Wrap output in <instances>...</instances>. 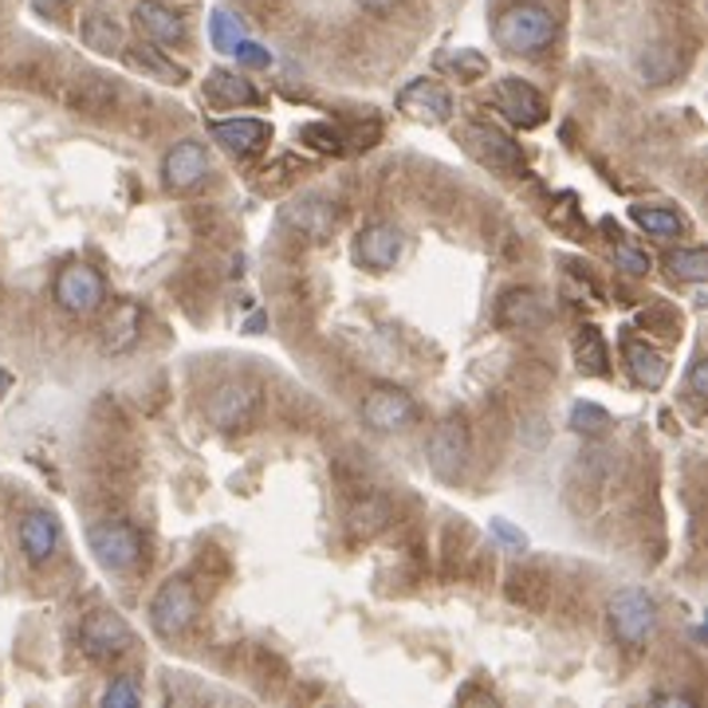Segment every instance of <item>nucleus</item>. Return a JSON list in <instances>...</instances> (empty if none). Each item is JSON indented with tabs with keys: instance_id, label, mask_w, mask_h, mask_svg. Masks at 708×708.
Masks as SVG:
<instances>
[{
	"instance_id": "27",
	"label": "nucleus",
	"mask_w": 708,
	"mask_h": 708,
	"mask_svg": "<svg viewBox=\"0 0 708 708\" xmlns=\"http://www.w3.org/2000/svg\"><path fill=\"white\" fill-rule=\"evenodd\" d=\"M127 60H130V68L150 71V75H158L162 83H182V79H185V68H178V63H173L162 48H154V43H139V48H134Z\"/></svg>"
},
{
	"instance_id": "6",
	"label": "nucleus",
	"mask_w": 708,
	"mask_h": 708,
	"mask_svg": "<svg viewBox=\"0 0 708 708\" xmlns=\"http://www.w3.org/2000/svg\"><path fill=\"white\" fill-rule=\"evenodd\" d=\"M198 618V590L190 587V579H165L158 587L154 603H150V626L158 638L173 641L182 638Z\"/></svg>"
},
{
	"instance_id": "3",
	"label": "nucleus",
	"mask_w": 708,
	"mask_h": 708,
	"mask_svg": "<svg viewBox=\"0 0 708 708\" xmlns=\"http://www.w3.org/2000/svg\"><path fill=\"white\" fill-rule=\"evenodd\" d=\"M606 618H610L614 638L623 641L626 649H641L657 630V603L641 587H626L610 598Z\"/></svg>"
},
{
	"instance_id": "11",
	"label": "nucleus",
	"mask_w": 708,
	"mask_h": 708,
	"mask_svg": "<svg viewBox=\"0 0 708 708\" xmlns=\"http://www.w3.org/2000/svg\"><path fill=\"white\" fill-rule=\"evenodd\" d=\"M493 107L512 122V127H519V130H536L539 122L547 119L544 95H539V91L527 83V79H516V75H508V79H500V83H496Z\"/></svg>"
},
{
	"instance_id": "25",
	"label": "nucleus",
	"mask_w": 708,
	"mask_h": 708,
	"mask_svg": "<svg viewBox=\"0 0 708 708\" xmlns=\"http://www.w3.org/2000/svg\"><path fill=\"white\" fill-rule=\"evenodd\" d=\"M630 221L638 229H646L649 236H657V241H674V236H681L689 229V221L666 205H630Z\"/></svg>"
},
{
	"instance_id": "40",
	"label": "nucleus",
	"mask_w": 708,
	"mask_h": 708,
	"mask_svg": "<svg viewBox=\"0 0 708 708\" xmlns=\"http://www.w3.org/2000/svg\"><path fill=\"white\" fill-rule=\"evenodd\" d=\"M36 9L40 12H55V9H63V4H68V0H32Z\"/></svg>"
},
{
	"instance_id": "24",
	"label": "nucleus",
	"mask_w": 708,
	"mask_h": 708,
	"mask_svg": "<svg viewBox=\"0 0 708 708\" xmlns=\"http://www.w3.org/2000/svg\"><path fill=\"white\" fill-rule=\"evenodd\" d=\"M139 331H142V307L134 300H122L119 307H114L111 320H107V327H103L107 351H114V354L130 351V346L139 343Z\"/></svg>"
},
{
	"instance_id": "35",
	"label": "nucleus",
	"mask_w": 708,
	"mask_h": 708,
	"mask_svg": "<svg viewBox=\"0 0 708 708\" xmlns=\"http://www.w3.org/2000/svg\"><path fill=\"white\" fill-rule=\"evenodd\" d=\"M139 700H142V692H139V685L130 681V677H114V681L107 685V692H103L107 708H134Z\"/></svg>"
},
{
	"instance_id": "10",
	"label": "nucleus",
	"mask_w": 708,
	"mask_h": 708,
	"mask_svg": "<svg viewBox=\"0 0 708 708\" xmlns=\"http://www.w3.org/2000/svg\"><path fill=\"white\" fill-rule=\"evenodd\" d=\"M468 425L461 417H445L437 429L429 433V468L441 476V481H457L468 465Z\"/></svg>"
},
{
	"instance_id": "39",
	"label": "nucleus",
	"mask_w": 708,
	"mask_h": 708,
	"mask_svg": "<svg viewBox=\"0 0 708 708\" xmlns=\"http://www.w3.org/2000/svg\"><path fill=\"white\" fill-rule=\"evenodd\" d=\"M358 9L374 12V17H386V12L397 9V0H358Z\"/></svg>"
},
{
	"instance_id": "37",
	"label": "nucleus",
	"mask_w": 708,
	"mask_h": 708,
	"mask_svg": "<svg viewBox=\"0 0 708 708\" xmlns=\"http://www.w3.org/2000/svg\"><path fill=\"white\" fill-rule=\"evenodd\" d=\"M488 527H493V536L500 539V544H508L512 552H524V547H527V536L519 532V527H512L508 519H493Z\"/></svg>"
},
{
	"instance_id": "38",
	"label": "nucleus",
	"mask_w": 708,
	"mask_h": 708,
	"mask_svg": "<svg viewBox=\"0 0 708 708\" xmlns=\"http://www.w3.org/2000/svg\"><path fill=\"white\" fill-rule=\"evenodd\" d=\"M689 394L692 397H705L708 394V363H705V354H697L689 366Z\"/></svg>"
},
{
	"instance_id": "13",
	"label": "nucleus",
	"mask_w": 708,
	"mask_h": 708,
	"mask_svg": "<svg viewBox=\"0 0 708 708\" xmlns=\"http://www.w3.org/2000/svg\"><path fill=\"white\" fill-rule=\"evenodd\" d=\"M414 414H417L414 397L397 386H374L371 394L363 397V422H366V429H374V433L406 429V425L414 422Z\"/></svg>"
},
{
	"instance_id": "30",
	"label": "nucleus",
	"mask_w": 708,
	"mask_h": 708,
	"mask_svg": "<svg viewBox=\"0 0 708 708\" xmlns=\"http://www.w3.org/2000/svg\"><path fill=\"white\" fill-rule=\"evenodd\" d=\"M300 139L307 142L312 150H320V154H346V134L338 127H331V122H303L300 127Z\"/></svg>"
},
{
	"instance_id": "14",
	"label": "nucleus",
	"mask_w": 708,
	"mask_h": 708,
	"mask_svg": "<svg viewBox=\"0 0 708 708\" xmlns=\"http://www.w3.org/2000/svg\"><path fill=\"white\" fill-rule=\"evenodd\" d=\"M205 173H209V150L193 139H182L162 158V182H165V190H173V193L198 190V185L205 182Z\"/></svg>"
},
{
	"instance_id": "9",
	"label": "nucleus",
	"mask_w": 708,
	"mask_h": 708,
	"mask_svg": "<svg viewBox=\"0 0 708 708\" xmlns=\"http://www.w3.org/2000/svg\"><path fill=\"white\" fill-rule=\"evenodd\" d=\"M397 111L422 127H445L453 119V95L437 79H414L397 91Z\"/></svg>"
},
{
	"instance_id": "23",
	"label": "nucleus",
	"mask_w": 708,
	"mask_h": 708,
	"mask_svg": "<svg viewBox=\"0 0 708 708\" xmlns=\"http://www.w3.org/2000/svg\"><path fill=\"white\" fill-rule=\"evenodd\" d=\"M570 351H575V366H579L587 378H603V374L610 371V354H606L603 331H598L595 323H583V327L575 331Z\"/></svg>"
},
{
	"instance_id": "41",
	"label": "nucleus",
	"mask_w": 708,
	"mask_h": 708,
	"mask_svg": "<svg viewBox=\"0 0 708 708\" xmlns=\"http://www.w3.org/2000/svg\"><path fill=\"white\" fill-rule=\"evenodd\" d=\"M661 705H692V697H681V692H669V697H657Z\"/></svg>"
},
{
	"instance_id": "33",
	"label": "nucleus",
	"mask_w": 708,
	"mask_h": 708,
	"mask_svg": "<svg viewBox=\"0 0 708 708\" xmlns=\"http://www.w3.org/2000/svg\"><path fill=\"white\" fill-rule=\"evenodd\" d=\"M641 327L661 338H674L677 331H681V315H677L674 307H646V312H641Z\"/></svg>"
},
{
	"instance_id": "16",
	"label": "nucleus",
	"mask_w": 708,
	"mask_h": 708,
	"mask_svg": "<svg viewBox=\"0 0 708 708\" xmlns=\"http://www.w3.org/2000/svg\"><path fill=\"white\" fill-rule=\"evenodd\" d=\"M134 24H139V32L146 36L150 43H162V48H182V43L190 40V24H185L182 12L165 9L158 0L134 4Z\"/></svg>"
},
{
	"instance_id": "36",
	"label": "nucleus",
	"mask_w": 708,
	"mask_h": 708,
	"mask_svg": "<svg viewBox=\"0 0 708 708\" xmlns=\"http://www.w3.org/2000/svg\"><path fill=\"white\" fill-rule=\"evenodd\" d=\"M233 55H236V63H241V68H269V63H272L269 48H264V43H256V40H249V36L236 43Z\"/></svg>"
},
{
	"instance_id": "15",
	"label": "nucleus",
	"mask_w": 708,
	"mask_h": 708,
	"mask_svg": "<svg viewBox=\"0 0 708 708\" xmlns=\"http://www.w3.org/2000/svg\"><path fill=\"white\" fill-rule=\"evenodd\" d=\"M213 142H221V150L233 158H256L260 150H269L272 127L264 119H225L209 127Z\"/></svg>"
},
{
	"instance_id": "28",
	"label": "nucleus",
	"mask_w": 708,
	"mask_h": 708,
	"mask_svg": "<svg viewBox=\"0 0 708 708\" xmlns=\"http://www.w3.org/2000/svg\"><path fill=\"white\" fill-rule=\"evenodd\" d=\"M666 269H669V276L681 280V284H705L708 256H705V249H677L666 256Z\"/></svg>"
},
{
	"instance_id": "31",
	"label": "nucleus",
	"mask_w": 708,
	"mask_h": 708,
	"mask_svg": "<svg viewBox=\"0 0 708 708\" xmlns=\"http://www.w3.org/2000/svg\"><path fill=\"white\" fill-rule=\"evenodd\" d=\"M441 68L453 71L461 83H476V79L488 75V60L481 52H473V48H457V52L441 55Z\"/></svg>"
},
{
	"instance_id": "20",
	"label": "nucleus",
	"mask_w": 708,
	"mask_h": 708,
	"mask_svg": "<svg viewBox=\"0 0 708 708\" xmlns=\"http://www.w3.org/2000/svg\"><path fill=\"white\" fill-rule=\"evenodd\" d=\"M205 95L213 99V103L221 107H256L264 103V95H260L256 87H252V79L236 75V71L229 68H213L205 75Z\"/></svg>"
},
{
	"instance_id": "4",
	"label": "nucleus",
	"mask_w": 708,
	"mask_h": 708,
	"mask_svg": "<svg viewBox=\"0 0 708 708\" xmlns=\"http://www.w3.org/2000/svg\"><path fill=\"white\" fill-rule=\"evenodd\" d=\"M87 547L95 555L99 567L107 570H130L142 559V532L127 519H99L87 532Z\"/></svg>"
},
{
	"instance_id": "32",
	"label": "nucleus",
	"mask_w": 708,
	"mask_h": 708,
	"mask_svg": "<svg viewBox=\"0 0 708 708\" xmlns=\"http://www.w3.org/2000/svg\"><path fill=\"white\" fill-rule=\"evenodd\" d=\"M209 40H213L216 52H233L236 43L244 40V24L233 17V12L213 9V17H209Z\"/></svg>"
},
{
	"instance_id": "22",
	"label": "nucleus",
	"mask_w": 708,
	"mask_h": 708,
	"mask_svg": "<svg viewBox=\"0 0 708 708\" xmlns=\"http://www.w3.org/2000/svg\"><path fill=\"white\" fill-rule=\"evenodd\" d=\"M390 519H394V512H390L386 496H378V493H366L363 500H354L351 512H346V527H351L354 539L378 536V532L390 524Z\"/></svg>"
},
{
	"instance_id": "12",
	"label": "nucleus",
	"mask_w": 708,
	"mask_h": 708,
	"mask_svg": "<svg viewBox=\"0 0 708 708\" xmlns=\"http://www.w3.org/2000/svg\"><path fill=\"white\" fill-rule=\"evenodd\" d=\"M402 249H406V236L402 229L390 225V221H374L363 233L354 236V264L366 272H390L402 260Z\"/></svg>"
},
{
	"instance_id": "17",
	"label": "nucleus",
	"mask_w": 708,
	"mask_h": 708,
	"mask_svg": "<svg viewBox=\"0 0 708 708\" xmlns=\"http://www.w3.org/2000/svg\"><path fill=\"white\" fill-rule=\"evenodd\" d=\"M20 547H24L32 567H43V563L60 552V519H55L52 512H28V516L20 519Z\"/></svg>"
},
{
	"instance_id": "21",
	"label": "nucleus",
	"mask_w": 708,
	"mask_h": 708,
	"mask_svg": "<svg viewBox=\"0 0 708 708\" xmlns=\"http://www.w3.org/2000/svg\"><path fill=\"white\" fill-rule=\"evenodd\" d=\"M284 225L300 229V233L312 236V241H327L331 229H335V209H331L323 198L303 201V205H287L284 209Z\"/></svg>"
},
{
	"instance_id": "8",
	"label": "nucleus",
	"mask_w": 708,
	"mask_h": 708,
	"mask_svg": "<svg viewBox=\"0 0 708 708\" xmlns=\"http://www.w3.org/2000/svg\"><path fill=\"white\" fill-rule=\"evenodd\" d=\"M55 303L68 315H95L107 303V280L99 276V269H91L83 260L63 264L60 276H55Z\"/></svg>"
},
{
	"instance_id": "26",
	"label": "nucleus",
	"mask_w": 708,
	"mask_h": 708,
	"mask_svg": "<svg viewBox=\"0 0 708 708\" xmlns=\"http://www.w3.org/2000/svg\"><path fill=\"white\" fill-rule=\"evenodd\" d=\"M83 43L99 55H119L122 52V24L103 9L91 12V17L83 20Z\"/></svg>"
},
{
	"instance_id": "1",
	"label": "nucleus",
	"mask_w": 708,
	"mask_h": 708,
	"mask_svg": "<svg viewBox=\"0 0 708 708\" xmlns=\"http://www.w3.org/2000/svg\"><path fill=\"white\" fill-rule=\"evenodd\" d=\"M555 17L544 9V4H532V0H519V4H508V9L496 17L493 24V40L496 48H504L508 55H539L555 43Z\"/></svg>"
},
{
	"instance_id": "18",
	"label": "nucleus",
	"mask_w": 708,
	"mask_h": 708,
	"mask_svg": "<svg viewBox=\"0 0 708 708\" xmlns=\"http://www.w3.org/2000/svg\"><path fill=\"white\" fill-rule=\"evenodd\" d=\"M544 323V300L532 287H512L496 303V327L500 331H532Z\"/></svg>"
},
{
	"instance_id": "5",
	"label": "nucleus",
	"mask_w": 708,
	"mask_h": 708,
	"mask_svg": "<svg viewBox=\"0 0 708 708\" xmlns=\"http://www.w3.org/2000/svg\"><path fill=\"white\" fill-rule=\"evenodd\" d=\"M461 146L473 162L488 165V170H500V173H524L527 170V158L519 150V142H512L504 130L488 127V122H465L461 127Z\"/></svg>"
},
{
	"instance_id": "42",
	"label": "nucleus",
	"mask_w": 708,
	"mask_h": 708,
	"mask_svg": "<svg viewBox=\"0 0 708 708\" xmlns=\"http://www.w3.org/2000/svg\"><path fill=\"white\" fill-rule=\"evenodd\" d=\"M9 390H12V374H9V371H0V397L9 394Z\"/></svg>"
},
{
	"instance_id": "19",
	"label": "nucleus",
	"mask_w": 708,
	"mask_h": 708,
	"mask_svg": "<svg viewBox=\"0 0 708 708\" xmlns=\"http://www.w3.org/2000/svg\"><path fill=\"white\" fill-rule=\"evenodd\" d=\"M623 358H626V371H630V378L638 382L641 390H661V386H666L669 363L661 358V351H657V346L641 343V338H626Z\"/></svg>"
},
{
	"instance_id": "34",
	"label": "nucleus",
	"mask_w": 708,
	"mask_h": 708,
	"mask_svg": "<svg viewBox=\"0 0 708 708\" xmlns=\"http://www.w3.org/2000/svg\"><path fill=\"white\" fill-rule=\"evenodd\" d=\"M614 264L626 272H634V276H646L649 272V256L641 249H634V244L623 241V233L614 236Z\"/></svg>"
},
{
	"instance_id": "29",
	"label": "nucleus",
	"mask_w": 708,
	"mask_h": 708,
	"mask_svg": "<svg viewBox=\"0 0 708 708\" xmlns=\"http://www.w3.org/2000/svg\"><path fill=\"white\" fill-rule=\"evenodd\" d=\"M567 425L579 433V437H603L614 422H610V414L598 406V402H575V406H570Z\"/></svg>"
},
{
	"instance_id": "7",
	"label": "nucleus",
	"mask_w": 708,
	"mask_h": 708,
	"mask_svg": "<svg viewBox=\"0 0 708 708\" xmlns=\"http://www.w3.org/2000/svg\"><path fill=\"white\" fill-rule=\"evenodd\" d=\"M130 646H134V634H130L127 618L114 610L87 614L83 626H79V649H83L91 661L111 666V661H119L122 654H130Z\"/></svg>"
},
{
	"instance_id": "2",
	"label": "nucleus",
	"mask_w": 708,
	"mask_h": 708,
	"mask_svg": "<svg viewBox=\"0 0 708 708\" xmlns=\"http://www.w3.org/2000/svg\"><path fill=\"white\" fill-rule=\"evenodd\" d=\"M260 409H264V394H260L256 382L229 378L209 394L205 417L213 429L221 433H244L260 422Z\"/></svg>"
}]
</instances>
